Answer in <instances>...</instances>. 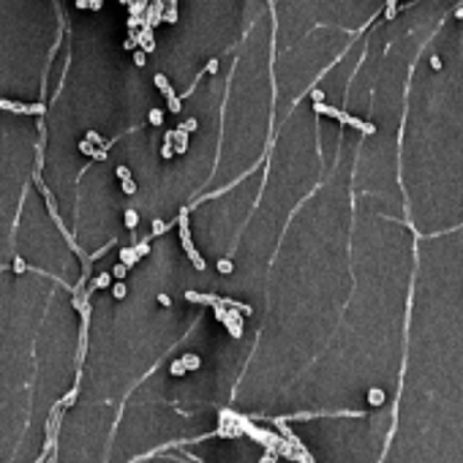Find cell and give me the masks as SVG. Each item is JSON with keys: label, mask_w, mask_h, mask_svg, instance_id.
<instances>
[{"label": "cell", "mask_w": 463, "mask_h": 463, "mask_svg": "<svg viewBox=\"0 0 463 463\" xmlns=\"http://www.w3.org/2000/svg\"><path fill=\"white\" fill-rule=\"evenodd\" d=\"M125 273H128V267H125V264H115V270H112V276L120 278V281L125 278Z\"/></svg>", "instance_id": "17"}, {"label": "cell", "mask_w": 463, "mask_h": 463, "mask_svg": "<svg viewBox=\"0 0 463 463\" xmlns=\"http://www.w3.org/2000/svg\"><path fill=\"white\" fill-rule=\"evenodd\" d=\"M185 147H188V131L177 128L175 131V153H185Z\"/></svg>", "instance_id": "6"}, {"label": "cell", "mask_w": 463, "mask_h": 463, "mask_svg": "<svg viewBox=\"0 0 463 463\" xmlns=\"http://www.w3.org/2000/svg\"><path fill=\"white\" fill-rule=\"evenodd\" d=\"M0 106L8 112H19V115H44V104H14V101L3 98Z\"/></svg>", "instance_id": "3"}, {"label": "cell", "mask_w": 463, "mask_h": 463, "mask_svg": "<svg viewBox=\"0 0 463 463\" xmlns=\"http://www.w3.org/2000/svg\"><path fill=\"white\" fill-rule=\"evenodd\" d=\"M169 370H172V376H185V373H188V368H185V363H183V360H175Z\"/></svg>", "instance_id": "10"}, {"label": "cell", "mask_w": 463, "mask_h": 463, "mask_svg": "<svg viewBox=\"0 0 463 463\" xmlns=\"http://www.w3.org/2000/svg\"><path fill=\"white\" fill-rule=\"evenodd\" d=\"M136 259H139V253H136V248H123V251H120V264H125V267H131V264H136Z\"/></svg>", "instance_id": "7"}, {"label": "cell", "mask_w": 463, "mask_h": 463, "mask_svg": "<svg viewBox=\"0 0 463 463\" xmlns=\"http://www.w3.org/2000/svg\"><path fill=\"white\" fill-rule=\"evenodd\" d=\"M164 19H166V22H177V8H175V6H169V11L164 14Z\"/></svg>", "instance_id": "23"}, {"label": "cell", "mask_w": 463, "mask_h": 463, "mask_svg": "<svg viewBox=\"0 0 463 463\" xmlns=\"http://www.w3.org/2000/svg\"><path fill=\"white\" fill-rule=\"evenodd\" d=\"M145 55H147V52H142V49H139V52L134 55V63H136V65H145V63H147V58H145Z\"/></svg>", "instance_id": "24"}, {"label": "cell", "mask_w": 463, "mask_h": 463, "mask_svg": "<svg viewBox=\"0 0 463 463\" xmlns=\"http://www.w3.org/2000/svg\"><path fill=\"white\" fill-rule=\"evenodd\" d=\"M153 79H155V85H158V88H161V93L166 95V101H169V112H180V98L175 95L172 85L166 82V76H164V74H155Z\"/></svg>", "instance_id": "2"}, {"label": "cell", "mask_w": 463, "mask_h": 463, "mask_svg": "<svg viewBox=\"0 0 463 463\" xmlns=\"http://www.w3.org/2000/svg\"><path fill=\"white\" fill-rule=\"evenodd\" d=\"M368 401H370L373 406H381V403H384V393H381L379 387H373V390L368 393Z\"/></svg>", "instance_id": "9"}, {"label": "cell", "mask_w": 463, "mask_h": 463, "mask_svg": "<svg viewBox=\"0 0 463 463\" xmlns=\"http://www.w3.org/2000/svg\"><path fill=\"white\" fill-rule=\"evenodd\" d=\"M123 191H125V194H136V183L134 180H123Z\"/></svg>", "instance_id": "21"}, {"label": "cell", "mask_w": 463, "mask_h": 463, "mask_svg": "<svg viewBox=\"0 0 463 463\" xmlns=\"http://www.w3.org/2000/svg\"><path fill=\"white\" fill-rule=\"evenodd\" d=\"M112 292H115V297H118V300H123L128 289H125V283H123V281H120V283H115V289H112Z\"/></svg>", "instance_id": "19"}, {"label": "cell", "mask_w": 463, "mask_h": 463, "mask_svg": "<svg viewBox=\"0 0 463 463\" xmlns=\"http://www.w3.org/2000/svg\"><path fill=\"white\" fill-rule=\"evenodd\" d=\"M76 8H90V0H76Z\"/></svg>", "instance_id": "31"}, {"label": "cell", "mask_w": 463, "mask_h": 463, "mask_svg": "<svg viewBox=\"0 0 463 463\" xmlns=\"http://www.w3.org/2000/svg\"><path fill=\"white\" fill-rule=\"evenodd\" d=\"M88 142L90 145H104V136H101L98 131H88Z\"/></svg>", "instance_id": "16"}, {"label": "cell", "mask_w": 463, "mask_h": 463, "mask_svg": "<svg viewBox=\"0 0 463 463\" xmlns=\"http://www.w3.org/2000/svg\"><path fill=\"white\" fill-rule=\"evenodd\" d=\"M166 229H169V223H164V221H155V223H153V235H164Z\"/></svg>", "instance_id": "20"}, {"label": "cell", "mask_w": 463, "mask_h": 463, "mask_svg": "<svg viewBox=\"0 0 463 463\" xmlns=\"http://www.w3.org/2000/svg\"><path fill=\"white\" fill-rule=\"evenodd\" d=\"M136 223H139V216H136V210H128V213H125V226H128V229H136Z\"/></svg>", "instance_id": "12"}, {"label": "cell", "mask_w": 463, "mask_h": 463, "mask_svg": "<svg viewBox=\"0 0 463 463\" xmlns=\"http://www.w3.org/2000/svg\"><path fill=\"white\" fill-rule=\"evenodd\" d=\"M158 303H161V305H166V308H169V305H172V300L166 297V294H158Z\"/></svg>", "instance_id": "30"}, {"label": "cell", "mask_w": 463, "mask_h": 463, "mask_svg": "<svg viewBox=\"0 0 463 463\" xmlns=\"http://www.w3.org/2000/svg\"><path fill=\"white\" fill-rule=\"evenodd\" d=\"M109 281H112V276L109 273H101L98 278H93V283H90V289L85 292V300H88V294L90 292H95V289H104V286H109Z\"/></svg>", "instance_id": "5"}, {"label": "cell", "mask_w": 463, "mask_h": 463, "mask_svg": "<svg viewBox=\"0 0 463 463\" xmlns=\"http://www.w3.org/2000/svg\"><path fill=\"white\" fill-rule=\"evenodd\" d=\"M115 172H118L120 183H123V180H131V169H128V166H123V164H120V166H118V169H115Z\"/></svg>", "instance_id": "18"}, {"label": "cell", "mask_w": 463, "mask_h": 463, "mask_svg": "<svg viewBox=\"0 0 463 463\" xmlns=\"http://www.w3.org/2000/svg\"><path fill=\"white\" fill-rule=\"evenodd\" d=\"M180 128H183V131H196V120H194V118H191V120H185V123H183Z\"/></svg>", "instance_id": "26"}, {"label": "cell", "mask_w": 463, "mask_h": 463, "mask_svg": "<svg viewBox=\"0 0 463 463\" xmlns=\"http://www.w3.org/2000/svg\"><path fill=\"white\" fill-rule=\"evenodd\" d=\"M79 150H82V153H85V155H90V158H93V155H95V153H98V150H95V147H93V145H90V142H88V139H85V142H79Z\"/></svg>", "instance_id": "15"}, {"label": "cell", "mask_w": 463, "mask_h": 463, "mask_svg": "<svg viewBox=\"0 0 463 463\" xmlns=\"http://www.w3.org/2000/svg\"><path fill=\"white\" fill-rule=\"evenodd\" d=\"M311 98H313V104H322V101H324V93H322V90H311Z\"/></svg>", "instance_id": "25"}, {"label": "cell", "mask_w": 463, "mask_h": 463, "mask_svg": "<svg viewBox=\"0 0 463 463\" xmlns=\"http://www.w3.org/2000/svg\"><path fill=\"white\" fill-rule=\"evenodd\" d=\"M101 3H104V0H90V8H93V11H98Z\"/></svg>", "instance_id": "32"}, {"label": "cell", "mask_w": 463, "mask_h": 463, "mask_svg": "<svg viewBox=\"0 0 463 463\" xmlns=\"http://www.w3.org/2000/svg\"><path fill=\"white\" fill-rule=\"evenodd\" d=\"M74 401H76V387H74V390H71V393H68V395H65V398H63V401H60V403H58V406H60V409H68V406H71V403H74Z\"/></svg>", "instance_id": "14"}, {"label": "cell", "mask_w": 463, "mask_h": 463, "mask_svg": "<svg viewBox=\"0 0 463 463\" xmlns=\"http://www.w3.org/2000/svg\"><path fill=\"white\" fill-rule=\"evenodd\" d=\"M177 223H180V243H183V248H185V253L191 256V262H194V267H196V270H205V267H207V264H205V259H202V253L194 248V243H191V232H188V218H185V210L180 213Z\"/></svg>", "instance_id": "1"}, {"label": "cell", "mask_w": 463, "mask_h": 463, "mask_svg": "<svg viewBox=\"0 0 463 463\" xmlns=\"http://www.w3.org/2000/svg\"><path fill=\"white\" fill-rule=\"evenodd\" d=\"M398 17V6H395V0H387V11H384V19H395Z\"/></svg>", "instance_id": "13"}, {"label": "cell", "mask_w": 463, "mask_h": 463, "mask_svg": "<svg viewBox=\"0 0 463 463\" xmlns=\"http://www.w3.org/2000/svg\"><path fill=\"white\" fill-rule=\"evenodd\" d=\"M205 71H207V74H216V71H218V60H216V58H213V60H210V63H207V65H205Z\"/></svg>", "instance_id": "27"}, {"label": "cell", "mask_w": 463, "mask_h": 463, "mask_svg": "<svg viewBox=\"0 0 463 463\" xmlns=\"http://www.w3.org/2000/svg\"><path fill=\"white\" fill-rule=\"evenodd\" d=\"M431 65H433V68H441V60L433 55V58H431Z\"/></svg>", "instance_id": "34"}, {"label": "cell", "mask_w": 463, "mask_h": 463, "mask_svg": "<svg viewBox=\"0 0 463 463\" xmlns=\"http://www.w3.org/2000/svg\"><path fill=\"white\" fill-rule=\"evenodd\" d=\"M183 363H185V368L188 370H196V368H199V365H202V360H199V354H194V352H185V354H183Z\"/></svg>", "instance_id": "8"}, {"label": "cell", "mask_w": 463, "mask_h": 463, "mask_svg": "<svg viewBox=\"0 0 463 463\" xmlns=\"http://www.w3.org/2000/svg\"><path fill=\"white\" fill-rule=\"evenodd\" d=\"M232 267H235V264L229 262V259H221V262H218V270H221V273H232Z\"/></svg>", "instance_id": "22"}, {"label": "cell", "mask_w": 463, "mask_h": 463, "mask_svg": "<svg viewBox=\"0 0 463 463\" xmlns=\"http://www.w3.org/2000/svg\"><path fill=\"white\" fill-rule=\"evenodd\" d=\"M14 270H17V273H25V270H28V264H25L22 259H14Z\"/></svg>", "instance_id": "29"}, {"label": "cell", "mask_w": 463, "mask_h": 463, "mask_svg": "<svg viewBox=\"0 0 463 463\" xmlns=\"http://www.w3.org/2000/svg\"><path fill=\"white\" fill-rule=\"evenodd\" d=\"M147 120H150L153 125H161V123H164V112H161V109H150V115H147Z\"/></svg>", "instance_id": "11"}, {"label": "cell", "mask_w": 463, "mask_h": 463, "mask_svg": "<svg viewBox=\"0 0 463 463\" xmlns=\"http://www.w3.org/2000/svg\"><path fill=\"white\" fill-rule=\"evenodd\" d=\"M123 47H125V49H134V47H136V38H128V41H125Z\"/></svg>", "instance_id": "33"}, {"label": "cell", "mask_w": 463, "mask_h": 463, "mask_svg": "<svg viewBox=\"0 0 463 463\" xmlns=\"http://www.w3.org/2000/svg\"><path fill=\"white\" fill-rule=\"evenodd\" d=\"M185 297L191 303H202V305H221L223 297H216V294H199V292H185Z\"/></svg>", "instance_id": "4"}, {"label": "cell", "mask_w": 463, "mask_h": 463, "mask_svg": "<svg viewBox=\"0 0 463 463\" xmlns=\"http://www.w3.org/2000/svg\"><path fill=\"white\" fill-rule=\"evenodd\" d=\"M120 3H123V6H131V0H120Z\"/></svg>", "instance_id": "35"}, {"label": "cell", "mask_w": 463, "mask_h": 463, "mask_svg": "<svg viewBox=\"0 0 463 463\" xmlns=\"http://www.w3.org/2000/svg\"><path fill=\"white\" fill-rule=\"evenodd\" d=\"M147 251H150V243H139V246H136V253H139V256H145Z\"/></svg>", "instance_id": "28"}]
</instances>
